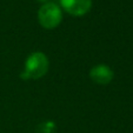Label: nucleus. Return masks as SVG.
<instances>
[{
  "instance_id": "nucleus-1",
  "label": "nucleus",
  "mask_w": 133,
  "mask_h": 133,
  "mask_svg": "<svg viewBox=\"0 0 133 133\" xmlns=\"http://www.w3.org/2000/svg\"><path fill=\"white\" fill-rule=\"evenodd\" d=\"M50 61L43 52H33L25 60V68L21 73L23 79H40L48 72Z\"/></svg>"
},
{
  "instance_id": "nucleus-2",
  "label": "nucleus",
  "mask_w": 133,
  "mask_h": 133,
  "mask_svg": "<svg viewBox=\"0 0 133 133\" xmlns=\"http://www.w3.org/2000/svg\"><path fill=\"white\" fill-rule=\"evenodd\" d=\"M38 21L45 30H54L63 21V11L59 5L48 1L41 5L38 11Z\"/></svg>"
},
{
  "instance_id": "nucleus-3",
  "label": "nucleus",
  "mask_w": 133,
  "mask_h": 133,
  "mask_svg": "<svg viewBox=\"0 0 133 133\" xmlns=\"http://www.w3.org/2000/svg\"><path fill=\"white\" fill-rule=\"evenodd\" d=\"M65 12L73 17H83L92 8V0H59Z\"/></svg>"
},
{
  "instance_id": "nucleus-4",
  "label": "nucleus",
  "mask_w": 133,
  "mask_h": 133,
  "mask_svg": "<svg viewBox=\"0 0 133 133\" xmlns=\"http://www.w3.org/2000/svg\"><path fill=\"white\" fill-rule=\"evenodd\" d=\"M90 78L92 79L93 83L98 85L105 86L108 85L114 78V72L110 66L105 64H99V65L93 66L90 71Z\"/></svg>"
},
{
  "instance_id": "nucleus-5",
  "label": "nucleus",
  "mask_w": 133,
  "mask_h": 133,
  "mask_svg": "<svg viewBox=\"0 0 133 133\" xmlns=\"http://www.w3.org/2000/svg\"><path fill=\"white\" fill-rule=\"evenodd\" d=\"M41 125L45 126V128L40 127V130L43 131L44 133H52V131L54 130V124H53V121H45V123H43Z\"/></svg>"
},
{
  "instance_id": "nucleus-6",
  "label": "nucleus",
  "mask_w": 133,
  "mask_h": 133,
  "mask_svg": "<svg viewBox=\"0 0 133 133\" xmlns=\"http://www.w3.org/2000/svg\"><path fill=\"white\" fill-rule=\"evenodd\" d=\"M38 1H40V3L45 4V3H48V0H38Z\"/></svg>"
}]
</instances>
